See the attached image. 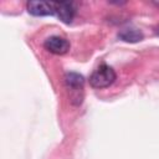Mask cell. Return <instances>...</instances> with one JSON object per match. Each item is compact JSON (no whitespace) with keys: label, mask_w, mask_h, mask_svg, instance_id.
Instances as JSON below:
<instances>
[{"label":"cell","mask_w":159,"mask_h":159,"mask_svg":"<svg viewBox=\"0 0 159 159\" xmlns=\"http://www.w3.org/2000/svg\"><path fill=\"white\" fill-rule=\"evenodd\" d=\"M116 77L117 75L111 66L101 65L89 76V84L93 88H104V87L111 86L114 82Z\"/></svg>","instance_id":"cell-1"},{"label":"cell","mask_w":159,"mask_h":159,"mask_svg":"<svg viewBox=\"0 0 159 159\" xmlns=\"http://www.w3.org/2000/svg\"><path fill=\"white\" fill-rule=\"evenodd\" d=\"M27 11L34 16L55 15V2L31 0L27 2Z\"/></svg>","instance_id":"cell-2"},{"label":"cell","mask_w":159,"mask_h":159,"mask_svg":"<svg viewBox=\"0 0 159 159\" xmlns=\"http://www.w3.org/2000/svg\"><path fill=\"white\" fill-rule=\"evenodd\" d=\"M45 48L55 55H63L70 50V42L61 36H50L45 43Z\"/></svg>","instance_id":"cell-3"},{"label":"cell","mask_w":159,"mask_h":159,"mask_svg":"<svg viewBox=\"0 0 159 159\" xmlns=\"http://www.w3.org/2000/svg\"><path fill=\"white\" fill-rule=\"evenodd\" d=\"M75 12H76V10L73 6V2H68V1L55 2V14L65 24H70L73 20Z\"/></svg>","instance_id":"cell-4"},{"label":"cell","mask_w":159,"mask_h":159,"mask_svg":"<svg viewBox=\"0 0 159 159\" xmlns=\"http://www.w3.org/2000/svg\"><path fill=\"white\" fill-rule=\"evenodd\" d=\"M65 82L70 91L78 93V92H82V89H83L84 78L82 75H80L77 72H67L65 75Z\"/></svg>","instance_id":"cell-5"},{"label":"cell","mask_w":159,"mask_h":159,"mask_svg":"<svg viewBox=\"0 0 159 159\" xmlns=\"http://www.w3.org/2000/svg\"><path fill=\"white\" fill-rule=\"evenodd\" d=\"M118 37L125 42H138V41L143 40V34L138 29L129 27V29H123L118 34Z\"/></svg>","instance_id":"cell-6"},{"label":"cell","mask_w":159,"mask_h":159,"mask_svg":"<svg viewBox=\"0 0 159 159\" xmlns=\"http://www.w3.org/2000/svg\"><path fill=\"white\" fill-rule=\"evenodd\" d=\"M155 34H157V35H158V36H159V26H158V27H157V30H155Z\"/></svg>","instance_id":"cell-7"}]
</instances>
